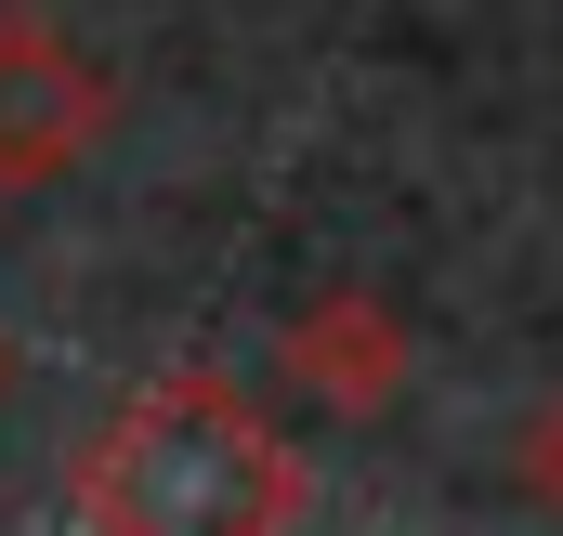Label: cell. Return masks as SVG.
Wrapping results in <instances>:
<instances>
[{"label":"cell","mask_w":563,"mask_h":536,"mask_svg":"<svg viewBox=\"0 0 563 536\" xmlns=\"http://www.w3.org/2000/svg\"><path fill=\"white\" fill-rule=\"evenodd\" d=\"M119 119V79L26 0H0V197H40L66 183Z\"/></svg>","instance_id":"cell-2"},{"label":"cell","mask_w":563,"mask_h":536,"mask_svg":"<svg viewBox=\"0 0 563 536\" xmlns=\"http://www.w3.org/2000/svg\"><path fill=\"white\" fill-rule=\"evenodd\" d=\"M0 380H13V354H0Z\"/></svg>","instance_id":"cell-5"},{"label":"cell","mask_w":563,"mask_h":536,"mask_svg":"<svg viewBox=\"0 0 563 536\" xmlns=\"http://www.w3.org/2000/svg\"><path fill=\"white\" fill-rule=\"evenodd\" d=\"M314 511V471L223 367H157L79 458V524L106 536H276Z\"/></svg>","instance_id":"cell-1"},{"label":"cell","mask_w":563,"mask_h":536,"mask_svg":"<svg viewBox=\"0 0 563 536\" xmlns=\"http://www.w3.org/2000/svg\"><path fill=\"white\" fill-rule=\"evenodd\" d=\"M511 471H525V498H538V511H563V393L525 405V432H511Z\"/></svg>","instance_id":"cell-4"},{"label":"cell","mask_w":563,"mask_h":536,"mask_svg":"<svg viewBox=\"0 0 563 536\" xmlns=\"http://www.w3.org/2000/svg\"><path fill=\"white\" fill-rule=\"evenodd\" d=\"M276 367H288V380H301L314 405H341V418H380V405L407 393L420 340H407V314H394L380 288H314V301L288 314Z\"/></svg>","instance_id":"cell-3"}]
</instances>
